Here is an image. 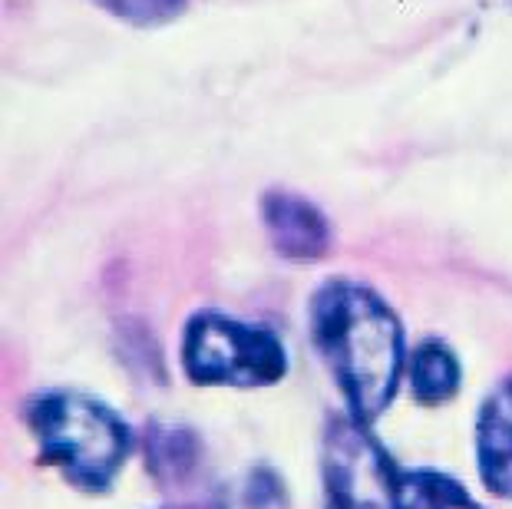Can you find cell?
I'll return each mask as SVG.
<instances>
[{"label": "cell", "instance_id": "5b68a950", "mask_svg": "<svg viewBox=\"0 0 512 509\" xmlns=\"http://www.w3.org/2000/svg\"><path fill=\"white\" fill-rule=\"evenodd\" d=\"M261 222H265L271 245L294 262H314L331 248V222L311 199L298 192L275 189L261 196Z\"/></svg>", "mask_w": 512, "mask_h": 509}, {"label": "cell", "instance_id": "6da1fadb", "mask_svg": "<svg viewBox=\"0 0 512 509\" xmlns=\"http://www.w3.org/2000/svg\"><path fill=\"white\" fill-rule=\"evenodd\" d=\"M314 348L324 357L357 420H377L397 397L403 331L387 301L367 285L331 278L311 298Z\"/></svg>", "mask_w": 512, "mask_h": 509}, {"label": "cell", "instance_id": "8992f818", "mask_svg": "<svg viewBox=\"0 0 512 509\" xmlns=\"http://www.w3.org/2000/svg\"><path fill=\"white\" fill-rule=\"evenodd\" d=\"M476 463L489 490L512 500V381L499 384L479 410Z\"/></svg>", "mask_w": 512, "mask_h": 509}, {"label": "cell", "instance_id": "9c48e42d", "mask_svg": "<svg viewBox=\"0 0 512 509\" xmlns=\"http://www.w3.org/2000/svg\"><path fill=\"white\" fill-rule=\"evenodd\" d=\"M96 7L106 10L110 17L123 20V24L133 27H162L172 24L189 0H93Z\"/></svg>", "mask_w": 512, "mask_h": 509}, {"label": "cell", "instance_id": "277c9868", "mask_svg": "<svg viewBox=\"0 0 512 509\" xmlns=\"http://www.w3.org/2000/svg\"><path fill=\"white\" fill-rule=\"evenodd\" d=\"M324 480L337 509H397L400 473L354 414L334 417L328 424Z\"/></svg>", "mask_w": 512, "mask_h": 509}, {"label": "cell", "instance_id": "7a4b0ae2", "mask_svg": "<svg viewBox=\"0 0 512 509\" xmlns=\"http://www.w3.org/2000/svg\"><path fill=\"white\" fill-rule=\"evenodd\" d=\"M30 427L53 467L80 490L103 493L133 453V430L100 400L53 391L34 400Z\"/></svg>", "mask_w": 512, "mask_h": 509}, {"label": "cell", "instance_id": "3957f363", "mask_svg": "<svg viewBox=\"0 0 512 509\" xmlns=\"http://www.w3.org/2000/svg\"><path fill=\"white\" fill-rule=\"evenodd\" d=\"M182 367L195 384L252 391L285 377L288 354L271 331L205 311L185 328Z\"/></svg>", "mask_w": 512, "mask_h": 509}, {"label": "cell", "instance_id": "52a82bcc", "mask_svg": "<svg viewBox=\"0 0 512 509\" xmlns=\"http://www.w3.org/2000/svg\"><path fill=\"white\" fill-rule=\"evenodd\" d=\"M460 361L456 354L446 348L443 341H427L420 344L417 354L410 361V381H413V394H417L420 404H446L460 391Z\"/></svg>", "mask_w": 512, "mask_h": 509}, {"label": "cell", "instance_id": "ba28073f", "mask_svg": "<svg viewBox=\"0 0 512 509\" xmlns=\"http://www.w3.org/2000/svg\"><path fill=\"white\" fill-rule=\"evenodd\" d=\"M397 509H483L460 483L443 473H400Z\"/></svg>", "mask_w": 512, "mask_h": 509}]
</instances>
